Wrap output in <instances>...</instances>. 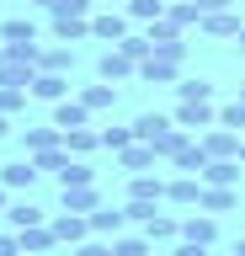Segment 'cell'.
Listing matches in <instances>:
<instances>
[{"instance_id": "obj_44", "label": "cell", "mask_w": 245, "mask_h": 256, "mask_svg": "<svg viewBox=\"0 0 245 256\" xmlns=\"http://www.w3.org/2000/svg\"><path fill=\"white\" fill-rule=\"evenodd\" d=\"M53 11H64V16H91V0H53Z\"/></svg>"}, {"instance_id": "obj_14", "label": "cell", "mask_w": 245, "mask_h": 256, "mask_svg": "<svg viewBox=\"0 0 245 256\" xmlns=\"http://www.w3.org/2000/svg\"><path fill=\"white\" fill-rule=\"evenodd\" d=\"M53 43H80V38H91V16H64V11H53Z\"/></svg>"}, {"instance_id": "obj_27", "label": "cell", "mask_w": 245, "mask_h": 256, "mask_svg": "<svg viewBox=\"0 0 245 256\" xmlns=\"http://www.w3.org/2000/svg\"><path fill=\"white\" fill-rule=\"evenodd\" d=\"M64 150H69L75 160H85L91 150H101V134H96L91 123H85V128H69V134H64Z\"/></svg>"}, {"instance_id": "obj_10", "label": "cell", "mask_w": 245, "mask_h": 256, "mask_svg": "<svg viewBox=\"0 0 245 256\" xmlns=\"http://www.w3.org/2000/svg\"><path fill=\"white\" fill-rule=\"evenodd\" d=\"M197 198H203V176H171L165 182V203H176V208H197Z\"/></svg>"}, {"instance_id": "obj_5", "label": "cell", "mask_w": 245, "mask_h": 256, "mask_svg": "<svg viewBox=\"0 0 245 256\" xmlns=\"http://www.w3.org/2000/svg\"><path fill=\"white\" fill-rule=\"evenodd\" d=\"M133 75H139V64H133L128 59V54H123V48H107V54H101V59H96V80H107V86H117V80H133Z\"/></svg>"}, {"instance_id": "obj_43", "label": "cell", "mask_w": 245, "mask_h": 256, "mask_svg": "<svg viewBox=\"0 0 245 256\" xmlns=\"http://www.w3.org/2000/svg\"><path fill=\"white\" fill-rule=\"evenodd\" d=\"M197 16H219V11H235V0H192Z\"/></svg>"}, {"instance_id": "obj_57", "label": "cell", "mask_w": 245, "mask_h": 256, "mask_svg": "<svg viewBox=\"0 0 245 256\" xmlns=\"http://www.w3.org/2000/svg\"><path fill=\"white\" fill-rule=\"evenodd\" d=\"M0 6H5V0H0Z\"/></svg>"}, {"instance_id": "obj_53", "label": "cell", "mask_w": 245, "mask_h": 256, "mask_svg": "<svg viewBox=\"0 0 245 256\" xmlns=\"http://www.w3.org/2000/svg\"><path fill=\"white\" fill-rule=\"evenodd\" d=\"M0 64H5V43H0Z\"/></svg>"}, {"instance_id": "obj_30", "label": "cell", "mask_w": 245, "mask_h": 256, "mask_svg": "<svg viewBox=\"0 0 245 256\" xmlns=\"http://www.w3.org/2000/svg\"><path fill=\"white\" fill-rule=\"evenodd\" d=\"M112 256H155V246H149L144 230L139 235H112Z\"/></svg>"}, {"instance_id": "obj_4", "label": "cell", "mask_w": 245, "mask_h": 256, "mask_svg": "<svg viewBox=\"0 0 245 256\" xmlns=\"http://www.w3.org/2000/svg\"><path fill=\"white\" fill-rule=\"evenodd\" d=\"M48 224H53V235H59V246H80V240H91V214H69V208H59Z\"/></svg>"}, {"instance_id": "obj_39", "label": "cell", "mask_w": 245, "mask_h": 256, "mask_svg": "<svg viewBox=\"0 0 245 256\" xmlns=\"http://www.w3.org/2000/svg\"><path fill=\"white\" fill-rule=\"evenodd\" d=\"M117 48H123V54H128L133 64H144L149 54H155V48H149V38H144V32H128V38H123V43H117Z\"/></svg>"}, {"instance_id": "obj_55", "label": "cell", "mask_w": 245, "mask_h": 256, "mask_svg": "<svg viewBox=\"0 0 245 256\" xmlns=\"http://www.w3.org/2000/svg\"><path fill=\"white\" fill-rule=\"evenodd\" d=\"M240 102H245V86H240Z\"/></svg>"}, {"instance_id": "obj_29", "label": "cell", "mask_w": 245, "mask_h": 256, "mask_svg": "<svg viewBox=\"0 0 245 256\" xmlns=\"http://www.w3.org/2000/svg\"><path fill=\"white\" fill-rule=\"evenodd\" d=\"M187 139H192V134H187V128H176V123H171V128H160V134H155V139H149V144H155V155H160V160H171V155H176V150H181V144H187Z\"/></svg>"}, {"instance_id": "obj_51", "label": "cell", "mask_w": 245, "mask_h": 256, "mask_svg": "<svg viewBox=\"0 0 245 256\" xmlns=\"http://www.w3.org/2000/svg\"><path fill=\"white\" fill-rule=\"evenodd\" d=\"M235 43H240V54H245V27H240V38H235Z\"/></svg>"}, {"instance_id": "obj_49", "label": "cell", "mask_w": 245, "mask_h": 256, "mask_svg": "<svg viewBox=\"0 0 245 256\" xmlns=\"http://www.w3.org/2000/svg\"><path fill=\"white\" fill-rule=\"evenodd\" d=\"M27 6H48V11H53V0H27Z\"/></svg>"}, {"instance_id": "obj_32", "label": "cell", "mask_w": 245, "mask_h": 256, "mask_svg": "<svg viewBox=\"0 0 245 256\" xmlns=\"http://www.w3.org/2000/svg\"><path fill=\"white\" fill-rule=\"evenodd\" d=\"M69 160H75V155H69L64 144H53V150H37V155H32V166H37V171H53V176H59Z\"/></svg>"}, {"instance_id": "obj_6", "label": "cell", "mask_w": 245, "mask_h": 256, "mask_svg": "<svg viewBox=\"0 0 245 256\" xmlns=\"http://www.w3.org/2000/svg\"><path fill=\"white\" fill-rule=\"evenodd\" d=\"M181 240H197V246H213L219 240V214H181Z\"/></svg>"}, {"instance_id": "obj_18", "label": "cell", "mask_w": 245, "mask_h": 256, "mask_svg": "<svg viewBox=\"0 0 245 256\" xmlns=\"http://www.w3.org/2000/svg\"><path fill=\"white\" fill-rule=\"evenodd\" d=\"M0 43L11 48V43H37V22L32 16H5L0 22Z\"/></svg>"}, {"instance_id": "obj_1", "label": "cell", "mask_w": 245, "mask_h": 256, "mask_svg": "<svg viewBox=\"0 0 245 256\" xmlns=\"http://www.w3.org/2000/svg\"><path fill=\"white\" fill-rule=\"evenodd\" d=\"M240 139L245 134H235V128H224V123H213V128L197 134V144H203L208 160H240Z\"/></svg>"}, {"instance_id": "obj_37", "label": "cell", "mask_w": 245, "mask_h": 256, "mask_svg": "<svg viewBox=\"0 0 245 256\" xmlns=\"http://www.w3.org/2000/svg\"><path fill=\"white\" fill-rule=\"evenodd\" d=\"M27 96H32V91H21V86H0V112H5V118H16V112L27 107Z\"/></svg>"}, {"instance_id": "obj_56", "label": "cell", "mask_w": 245, "mask_h": 256, "mask_svg": "<svg viewBox=\"0 0 245 256\" xmlns=\"http://www.w3.org/2000/svg\"><path fill=\"white\" fill-rule=\"evenodd\" d=\"M165 6H176V0H165Z\"/></svg>"}, {"instance_id": "obj_34", "label": "cell", "mask_w": 245, "mask_h": 256, "mask_svg": "<svg viewBox=\"0 0 245 256\" xmlns=\"http://www.w3.org/2000/svg\"><path fill=\"white\" fill-rule=\"evenodd\" d=\"M181 102H213V80H176Z\"/></svg>"}, {"instance_id": "obj_17", "label": "cell", "mask_w": 245, "mask_h": 256, "mask_svg": "<svg viewBox=\"0 0 245 256\" xmlns=\"http://www.w3.org/2000/svg\"><path fill=\"white\" fill-rule=\"evenodd\" d=\"M16 235H21V251H37V256H53V251H59L53 224H32V230H16Z\"/></svg>"}, {"instance_id": "obj_28", "label": "cell", "mask_w": 245, "mask_h": 256, "mask_svg": "<svg viewBox=\"0 0 245 256\" xmlns=\"http://www.w3.org/2000/svg\"><path fill=\"white\" fill-rule=\"evenodd\" d=\"M32 75H37V64L11 59V54H5V64H0V86H21V91H27V86H32Z\"/></svg>"}, {"instance_id": "obj_3", "label": "cell", "mask_w": 245, "mask_h": 256, "mask_svg": "<svg viewBox=\"0 0 245 256\" xmlns=\"http://www.w3.org/2000/svg\"><path fill=\"white\" fill-rule=\"evenodd\" d=\"M128 11H117V6H107V11H91V38L96 43H123L128 38Z\"/></svg>"}, {"instance_id": "obj_22", "label": "cell", "mask_w": 245, "mask_h": 256, "mask_svg": "<svg viewBox=\"0 0 245 256\" xmlns=\"http://www.w3.org/2000/svg\"><path fill=\"white\" fill-rule=\"evenodd\" d=\"M53 214L48 208H37V203H11L5 208V224H11V230H32V224H48Z\"/></svg>"}, {"instance_id": "obj_24", "label": "cell", "mask_w": 245, "mask_h": 256, "mask_svg": "<svg viewBox=\"0 0 245 256\" xmlns=\"http://www.w3.org/2000/svg\"><path fill=\"white\" fill-rule=\"evenodd\" d=\"M203 182L208 187H240V160H208L203 166Z\"/></svg>"}, {"instance_id": "obj_35", "label": "cell", "mask_w": 245, "mask_h": 256, "mask_svg": "<svg viewBox=\"0 0 245 256\" xmlns=\"http://www.w3.org/2000/svg\"><path fill=\"white\" fill-rule=\"evenodd\" d=\"M165 22H176V27L187 32L192 22H203V16H197V6H192V0H176V6H165Z\"/></svg>"}, {"instance_id": "obj_25", "label": "cell", "mask_w": 245, "mask_h": 256, "mask_svg": "<svg viewBox=\"0 0 245 256\" xmlns=\"http://www.w3.org/2000/svg\"><path fill=\"white\" fill-rule=\"evenodd\" d=\"M53 144H64V134L53 123H43V128H21V150L27 155H37V150H53Z\"/></svg>"}, {"instance_id": "obj_2", "label": "cell", "mask_w": 245, "mask_h": 256, "mask_svg": "<svg viewBox=\"0 0 245 256\" xmlns=\"http://www.w3.org/2000/svg\"><path fill=\"white\" fill-rule=\"evenodd\" d=\"M171 123H176V128H187V134L197 139L203 128H213V123H219V107H213V102H176Z\"/></svg>"}, {"instance_id": "obj_36", "label": "cell", "mask_w": 245, "mask_h": 256, "mask_svg": "<svg viewBox=\"0 0 245 256\" xmlns=\"http://www.w3.org/2000/svg\"><path fill=\"white\" fill-rule=\"evenodd\" d=\"M80 182H96V171H91L85 160H69L64 171H59V187H80Z\"/></svg>"}, {"instance_id": "obj_16", "label": "cell", "mask_w": 245, "mask_h": 256, "mask_svg": "<svg viewBox=\"0 0 245 256\" xmlns=\"http://www.w3.org/2000/svg\"><path fill=\"white\" fill-rule=\"evenodd\" d=\"M197 208H203V214H229V208H240V187H208V182H203Z\"/></svg>"}, {"instance_id": "obj_46", "label": "cell", "mask_w": 245, "mask_h": 256, "mask_svg": "<svg viewBox=\"0 0 245 256\" xmlns=\"http://www.w3.org/2000/svg\"><path fill=\"white\" fill-rule=\"evenodd\" d=\"M171 256H208V246H197V240H176Z\"/></svg>"}, {"instance_id": "obj_40", "label": "cell", "mask_w": 245, "mask_h": 256, "mask_svg": "<svg viewBox=\"0 0 245 256\" xmlns=\"http://www.w3.org/2000/svg\"><path fill=\"white\" fill-rule=\"evenodd\" d=\"M219 123H224V128H235V134H245V102H240V96H235L229 107H219Z\"/></svg>"}, {"instance_id": "obj_45", "label": "cell", "mask_w": 245, "mask_h": 256, "mask_svg": "<svg viewBox=\"0 0 245 256\" xmlns=\"http://www.w3.org/2000/svg\"><path fill=\"white\" fill-rule=\"evenodd\" d=\"M21 251V235L16 230H0V256H16Z\"/></svg>"}, {"instance_id": "obj_9", "label": "cell", "mask_w": 245, "mask_h": 256, "mask_svg": "<svg viewBox=\"0 0 245 256\" xmlns=\"http://www.w3.org/2000/svg\"><path fill=\"white\" fill-rule=\"evenodd\" d=\"M139 80H149V86H176V80H181V59H165V54H149V59L139 64Z\"/></svg>"}, {"instance_id": "obj_54", "label": "cell", "mask_w": 245, "mask_h": 256, "mask_svg": "<svg viewBox=\"0 0 245 256\" xmlns=\"http://www.w3.org/2000/svg\"><path fill=\"white\" fill-rule=\"evenodd\" d=\"M16 256H37V251H16Z\"/></svg>"}, {"instance_id": "obj_31", "label": "cell", "mask_w": 245, "mask_h": 256, "mask_svg": "<svg viewBox=\"0 0 245 256\" xmlns=\"http://www.w3.org/2000/svg\"><path fill=\"white\" fill-rule=\"evenodd\" d=\"M80 102L91 112H107V107H117V91L107 86V80H96V86H85V91H80Z\"/></svg>"}, {"instance_id": "obj_20", "label": "cell", "mask_w": 245, "mask_h": 256, "mask_svg": "<svg viewBox=\"0 0 245 256\" xmlns=\"http://www.w3.org/2000/svg\"><path fill=\"white\" fill-rule=\"evenodd\" d=\"M37 70H53V75H69L75 70V43H53L37 54Z\"/></svg>"}, {"instance_id": "obj_38", "label": "cell", "mask_w": 245, "mask_h": 256, "mask_svg": "<svg viewBox=\"0 0 245 256\" xmlns=\"http://www.w3.org/2000/svg\"><path fill=\"white\" fill-rule=\"evenodd\" d=\"M133 139H139L133 123H128V128H101V150H112V155H117V150H128Z\"/></svg>"}, {"instance_id": "obj_19", "label": "cell", "mask_w": 245, "mask_h": 256, "mask_svg": "<svg viewBox=\"0 0 245 256\" xmlns=\"http://www.w3.org/2000/svg\"><path fill=\"white\" fill-rule=\"evenodd\" d=\"M123 224H128V208H107V203H101L96 214H91V235L112 240V235H123Z\"/></svg>"}, {"instance_id": "obj_7", "label": "cell", "mask_w": 245, "mask_h": 256, "mask_svg": "<svg viewBox=\"0 0 245 256\" xmlns=\"http://www.w3.org/2000/svg\"><path fill=\"white\" fill-rule=\"evenodd\" d=\"M139 230L149 235V246H176V240H181V219H176V214H160V208H155Z\"/></svg>"}, {"instance_id": "obj_23", "label": "cell", "mask_w": 245, "mask_h": 256, "mask_svg": "<svg viewBox=\"0 0 245 256\" xmlns=\"http://www.w3.org/2000/svg\"><path fill=\"white\" fill-rule=\"evenodd\" d=\"M171 166H176L181 176H203V166H208V155H203V144H197V139H187V144L176 150V155H171Z\"/></svg>"}, {"instance_id": "obj_42", "label": "cell", "mask_w": 245, "mask_h": 256, "mask_svg": "<svg viewBox=\"0 0 245 256\" xmlns=\"http://www.w3.org/2000/svg\"><path fill=\"white\" fill-rule=\"evenodd\" d=\"M123 208H128V224H144V219H149V214H155L160 203H139V198H128Z\"/></svg>"}, {"instance_id": "obj_48", "label": "cell", "mask_w": 245, "mask_h": 256, "mask_svg": "<svg viewBox=\"0 0 245 256\" xmlns=\"http://www.w3.org/2000/svg\"><path fill=\"white\" fill-rule=\"evenodd\" d=\"M5 134H11V118H5V112H0V139H5Z\"/></svg>"}, {"instance_id": "obj_13", "label": "cell", "mask_w": 245, "mask_h": 256, "mask_svg": "<svg viewBox=\"0 0 245 256\" xmlns=\"http://www.w3.org/2000/svg\"><path fill=\"white\" fill-rule=\"evenodd\" d=\"M27 91H32L37 102H64V96H69V75H53V70H37Z\"/></svg>"}, {"instance_id": "obj_26", "label": "cell", "mask_w": 245, "mask_h": 256, "mask_svg": "<svg viewBox=\"0 0 245 256\" xmlns=\"http://www.w3.org/2000/svg\"><path fill=\"white\" fill-rule=\"evenodd\" d=\"M240 16L235 11H219V16H203V22H197V32H208V38H240Z\"/></svg>"}, {"instance_id": "obj_8", "label": "cell", "mask_w": 245, "mask_h": 256, "mask_svg": "<svg viewBox=\"0 0 245 256\" xmlns=\"http://www.w3.org/2000/svg\"><path fill=\"white\" fill-rule=\"evenodd\" d=\"M59 134H69V128H85L91 123V107H85L80 96H64V102H53V118H48Z\"/></svg>"}, {"instance_id": "obj_47", "label": "cell", "mask_w": 245, "mask_h": 256, "mask_svg": "<svg viewBox=\"0 0 245 256\" xmlns=\"http://www.w3.org/2000/svg\"><path fill=\"white\" fill-rule=\"evenodd\" d=\"M5 208H11V187H0V214H5Z\"/></svg>"}, {"instance_id": "obj_33", "label": "cell", "mask_w": 245, "mask_h": 256, "mask_svg": "<svg viewBox=\"0 0 245 256\" xmlns=\"http://www.w3.org/2000/svg\"><path fill=\"white\" fill-rule=\"evenodd\" d=\"M123 11H128V22H160L165 16V0H128V6H123Z\"/></svg>"}, {"instance_id": "obj_21", "label": "cell", "mask_w": 245, "mask_h": 256, "mask_svg": "<svg viewBox=\"0 0 245 256\" xmlns=\"http://www.w3.org/2000/svg\"><path fill=\"white\" fill-rule=\"evenodd\" d=\"M128 198H139V203H165V182L139 171V176H128Z\"/></svg>"}, {"instance_id": "obj_12", "label": "cell", "mask_w": 245, "mask_h": 256, "mask_svg": "<svg viewBox=\"0 0 245 256\" xmlns=\"http://www.w3.org/2000/svg\"><path fill=\"white\" fill-rule=\"evenodd\" d=\"M155 160H160V155H155V144H144V139H133L128 150H117V166H123L128 176H139V171H155Z\"/></svg>"}, {"instance_id": "obj_50", "label": "cell", "mask_w": 245, "mask_h": 256, "mask_svg": "<svg viewBox=\"0 0 245 256\" xmlns=\"http://www.w3.org/2000/svg\"><path fill=\"white\" fill-rule=\"evenodd\" d=\"M235 256H245V240H235Z\"/></svg>"}, {"instance_id": "obj_11", "label": "cell", "mask_w": 245, "mask_h": 256, "mask_svg": "<svg viewBox=\"0 0 245 256\" xmlns=\"http://www.w3.org/2000/svg\"><path fill=\"white\" fill-rule=\"evenodd\" d=\"M59 208H69V214H96V208H101V187H96V182H80V187H64Z\"/></svg>"}, {"instance_id": "obj_41", "label": "cell", "mask_w": 245, "mask_h": 256, "mask_svg": "<svg viewBox=\"0 0 245 256\" xmlns=\"http://www.w3.org/2000/svg\"><path fill=\"white\" fill-rule=\"evenodd\" d=\"M75 256H112V240H107V235H91V240L75 246Z\"/></svg>"}, {"instance_id": "obj_52", "label": "cell", "mask_w": 245, "mask_h": 256, "mask_svg": "<svg viewBox=\"0 0 245 256\" xmlns=\"http://www.w3.org/2000/svg\"><path fill=\"white\" fill-rule=\"evenodd\" d=\"M240 166H245V139H240Z\"/></svg>"}, {"instance_id": "obj_15", "label": "cell", "mask_w": 245, "mask_h": 256, "mask_svg": "<svg viewBox=\"0 0 245 256\" xmlns=\"http://www.w3.org/2000/svg\"><path fill=\"white\" fill-rule=\"evenodd\" d=\"M37 166H32V155H21V160H11V166H0V187H11V192H21V187H32L37 182Z\"/></svg>"}]
</instances>
